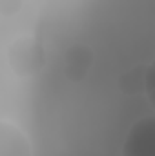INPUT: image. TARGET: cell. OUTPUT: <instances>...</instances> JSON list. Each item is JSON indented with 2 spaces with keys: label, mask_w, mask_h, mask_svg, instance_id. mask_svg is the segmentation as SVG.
Instances as JSON below:
<instances>
[{
  "label": "cell",
  "mask_w": 155,
  "mask_h": 156,
  "mask_svg": "<svg viewBox=\"0 0 155 156\" xmlns=\"http://www.w3.org/2000/svg\"><path fill=\"white\" fill-rule=\"evenodd\" d=\"M144 89H146V94H148L150 102L155 107V60L146 69V85H144Z\"/></svg>",
  "instance_id": "5"
},
{
  "label": "cell",
  "mask_w": 155,
  "mask_h": 156,
  "mask_svg": "<svg viewBox=\"0 0 155 156\" xmlns=\"http://www.w3.org/2000/svg\"><path fill=\"white\" fill-rule=\"evenodd\" d=\"M7 58H9L11 69L18 75L35 73L44 62V55H42L40 45L28 38L17 40L15 44H11Z\"/></svg>",
  "instance_id": "2"
},
{
  "label": "cell",
  "mask_w": 155,
  "mask_h": 156,
  "mask_svg": "<svg viewBox=\"0 0 155 156\" xmlns=\"http://www.w3.org/2000/svg\"><path fill=\"white\" fill-rule=\"evenodd\" d=\"M122 156H155V116L141 118L128 131Z\"/></svg>",
  "instance_id": "1"
},
{
  "label": "cell",
  "mask_w": 155,
  "mask_h": 156,
  "mask_svg": "<svg viewBox=\"0 0 155 156\" xmlns=\"http://www.w3.org/2000/svg\"><path fill=\"white\" fill-rule=\"evenodd\" d=\"M22 0H0V9L4 15H13L20 9Z\"/></svg>",
  "instance_id": "6"
},
{
  "label": "cell",
  "mask_w": 155,
  "mask_h": 156,
  "mask_svg": "<svg viewBox=\"0 0 155 156\" xmlns=\"http://www.w3.org/2000/svg\"><path fill=\"white\" fill-rule=\"evenodd\" d=\"M93 62V53L88 45L75 44L66 53V76L71 82H82Z\"/></svg>",
  "instance_id": "4"
},
{
  "label": "cell",
  "mask_w": 155,
  "mask_h": 156,
  "mask_svg": "<svg viewBox=\"0 0 155 156\" xmlns=\"http://www.w3.org/2000/svg\"><path fill=\"white\" fill-rule=\"evenodd\" d=\"M0 156H31L26 134L9 122H2L0 125Z\"/></svg>",
  "instance_id": "3"
}]
</instances>
